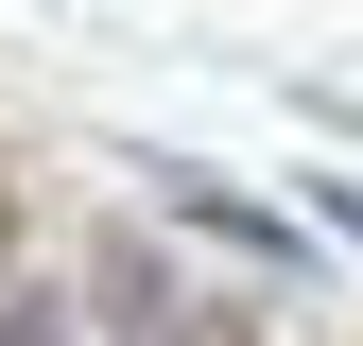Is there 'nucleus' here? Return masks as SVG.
I'll return each instance as SVG.
<instances>
[{"mask_svg": "<svg viewBox=\"0 0 363 346\" xmlns=\"http://www.w3.org/2000/svg\"><path fill=\"white\" fill-rule=\"evenodd\" d=\"M0 346H69V329H52V312H35V294H18V312H0Z\"/></svg>", "mask_w": 363, "mask_h": 346, "instance_id": "f257e3e1", "label": "nucleus"}, {"mask_svg": "<svg viewBox=\"0 0 363 346\" xmlns=\"http://www.w3.org/2000/svg\"><path fill=\"white\" fill-rule=\"evenodd\" d=\"M0 242H18V225H0Z\"/></svg>", "mask_w": 363, "mask_h": 346, "instance_id": "f03ea898", "label": "nucleus"}]
</instances>
